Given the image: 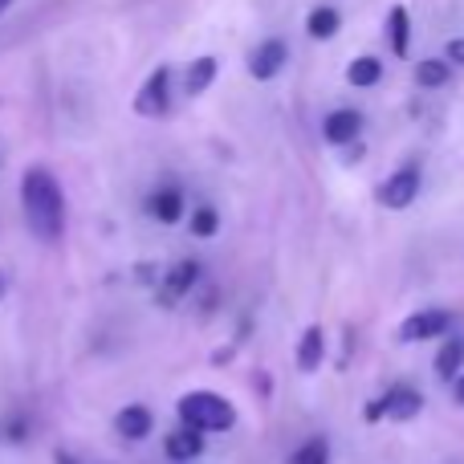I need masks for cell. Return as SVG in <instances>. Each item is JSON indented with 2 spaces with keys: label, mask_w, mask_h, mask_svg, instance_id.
Returning a JSON list of instances; mask_svg holds the SVG:
<instances>
[{
  "label": "cell",
  "mask_w": 464,
  "mask_h": 464,
  "mask_svg": "<svg viewBox=\"0 0 464 464\" xmlns=\"http://www.w3.org/2000/svg\"><path fill=\"white\" fill-rule=\"evenodd\" d=\"M171 106V70L168 65H160V70L151 73V78L139 86L135 94V114H143V119H163Z\"/></svg>",
  "instance_id": "3"
},
{
  "label": "cell",
  "mask_w": 464,
  "mask_h": 464,
  "mask_svg": "<svg viewBox=\"0 0 464 464\" xmlns=\"http://www.w3.org/2000/svg\"><path fill=\"white\" fill-rule=\"evenodd\" d=\"M449 330V314L444 310H420L411 318H403L400 326V343H428V338H440Z\"/></svg>",
  "instance_id": "6"
},
{
  "label": "cell",
  "mask_w": 464,
  "mask_h": 464,
  "mask_svg": "<svg viewBox=\"0 0 464 464\" xmlns=\"http://www.w3.org/2000/svg\"><path fill=\"white\" fill-rule=\"evenodd\" d=\"M375 196H379V204H383V208H392V212L408 208V204L420 196V168H400V171H392V176L379 184Z\"/></svg>",
  "instance_id": "4"
},
{
  "label": "cell",
  "mask_w": 464,
  "mask_h": 464,
  "mask_svg": "<svg viewBox=\"0 0 464 464\" xmlns=\"http://www.w3.org/2000/svg\"><path fill=\"white\" fill-rule=\"evenodd\" d=\"M338 29H343V16H338V8H330V5L310 8V16H305V33H310L314 41H330Z\"/></svg>",
  "instance_id": "14"
},
{
  "label": "cell",
  "mask_w": 464,
  "mask_h": 464,
  "mask_svg": "<svg viewBox=\"0 0 464 464\" xmlns=\"http://www.w3.org/2000/svg\"><path fill=\"white\" fill-rule=\"evenodd\" d=\"M322 359H326V334H322V326H310L302 334V343H297V371L314 375L322 367Z\"/></svg>",
  "instance_id": "12"
},
{
  "label": "cell",
  "mask_w": 464,
  "mask_h": 464,
  "mask_svg": "<svg viewBox=\"0 0 464 464\" xmlns=\"http://www.w3.org/2000/svg\"><path fill=\"white\" fill-rule=\"evenodd\" d=\"M8 5H13V0H0V13H5V8H8Z\"/></svg>",
  "instance_id": "26"
},
{
  "label": "cell",
  "mask_w": 464,
  "mask_h": 464,
  "mask_svg": "<svg viewBox=\"0 0 464 464\" xmlns=\"http://www.w3.org/2000/svg\"><path fill=\"white\" fill-rule=\"evenodd\" d=\"M362 420H367V424H379V420H383V395H379V400H371L367 408H362Z\"/></svg>",
  "instance_id": "23"
},
{
  "label": "cell",
  "mask_w": 464,
  "mask_h": 464,
  "mask_svg": "<svg viewBox=\"0 0 464 464\" xmlns=\"http://www.w3.org/2000/svg\"><path fill=\"white\" fill-rule=\"evenodd\" d=\"M155 416L143 408V403H127V408L114 416V432L122 436V440H143L147 432H151Z\"/></svg>",
  "instance_id": "11"
},
{
  "label": "cell",
  "mask_w": 464,
  "mask_h": 464,
  "mask_svg": "<svg viewBox=\"0 0 464 464\" xmlns=\"http://www.w3.org/2000/svg\"><path fill=\"white\" fill-rule=\"evenodd\" d=\"M188 228H192V237H200V240L217 237V232H220L217 208H196V212H192V220H188Z\"/></svg>",
  "instance_id": "20"
},
{
  "label": "cell",
  "mask_w": 464,
  "mask_h": 464,
  "mask_svg": "<svg viewBox=\"0 0 464 464\" xmlns=\"http://www.w3.org/2000/svg\"><path fill=\"white\" fill-rule=\"evenodd\" d=\"M217 73H220V62L217 57H196L192 65H188V73H184V90L188 94H204V90L217 82Z\"/></svg>",
  "instance_id": "15"
},
{
  "label": "cell",
  "mask_w": 464,
  "mask_h": 464,
  "mask_svg": "<svg viewBox=\"0 0 464 464\" xmlns=\"http://www.w3.org/2000/svg\"><path fill=\"white\" fill-rule=\"evenodd\" d=\"M449 73H452V65L444 62V57H424V62L416 65V82L424 90H440L444 82H449Z\"/></svg>",
  "instance_id": "19"
},
{
  "label": "cell",
  "mask_w": 464,
  "mask_h": 464,
  "mask_svg": "<svg viewBox=\"0 0 464 464\" xmlns=\"http://www.w3.org/2000/svg\"><path fill=\"white\" fill-rule=\"evenodd\" d=\"M21 204L24 220H29L37 240H62L65 232V196L57 188V179L45 168H29L21 179Z\"/></svg>",
  "instance_id": "1"
},
{
  "label": "cell",
  "mask_w": 464,
  "mask_h": 464,
  "mask_svg": "<svg viewBox=\"0 0 464 464\" xmlns=\"http://www.w3.org/2000/svg\"><path fill=\"white\" fill-rule=\"evenodd\" d=\"M163 452H168L171 460H196L204 452V432H196V428H176V432L163 440Z\"/></svg>",
  "instance_id": "13"
},
{
  "label": "cell",
  "mask_w": 464,
  "mask_h": 464,
  "mask_svg": "<svg viewBox=\"0 0 464 464\" xmlns=\"http://www.w3.org/2000/svg\"><path fill=\"white\" fill-rule=\"evenodd\" d=\"M444 62H449V65H464V37H452L449 45H444Z\"/></svg>",
  "instance_id": "22"
},
{
  "label": "cell",
  "mask_w": 464,
  "mask_h": 464,
  "mask_svg": "<svg viewBox=\"0 0 464 464\" xmlns=\"http://www.w3.org/2000/svg\"><path fill=\"white\" fill-rule=\"evenodd\" d=\"M387 29H392V53L395 57H408V45H411V16L403 5H395L387 13Z\"/></svg>",
  "instance_id": "17"
},
{
  "label": "cell",
  "mask_w": 464,
  "mask_h": 464,
  "mask_svg": "<svg viewBox=\"0 0 464 464\" xmlns=\"http://www.w3.org/2000/svg\"><path fill=\"white\" fill-rule=\"evenodd\" d=\"M289 57V45L281 37H265L261 45L253 49V57H248V73H253L256 82H269L281 73V65H285Z\"/></svg>",
  "instance_id": "5"
},
{
  "label": "cell",
  "mask_w": 464,
  "mask_h": 464,
  "mask_svg": "<svg viewBox=\"0 0 464 464\" xmlns=\"http://www.w3.org/2000/svg\"><path fill=\"white\" fill-rule=\"evenodd\" d=\"M420 408H424V400H420L416 387H392V392L383 395V420H416Z\"/></svg>",
  "instance_id": "9"
},
{
  "label": "cell",
  "mask_w": 464,
  "mask_h": 464,
  "mask_svg": "<svg viewBox=\"0 0 464 464\" xmlns=\"http://www.w3.org/2000/svg\"><path fill=\"white\" fill-rule=\"evenodd\" d=\"M196 277H200V261H179V265H171L168 277H163V294H160V302H163V305H171L176 297H184L188 289L196 285Z\"/></svg>",
  "instance_id": "10"
},
{
  "label": "cell",
  "mask_w": 464,
  "mask_h": 464,
  "mask_svg": "<svg viewBox=\"0 0 464 464\" xmlns=\"http://www.w3.org/2000/svg\"><path fill=\"white\" fill-rule=\"evenodd\" d=\"M294 464H330V444L322 436H314L294 452Z\"/></svg>",
  "instance_id": "21"
},
{
  "label": "cell",
  "mask_w": 464,
  "mask_h": 464,
  "mask_svg": "<svg viewBox=\"0 0 464 464\" xmlns=\"http://www.w3.org/2000/svg\"><path fill=\"white\" fill-rule=\"evenodd\" d=\"M147 212H151L160 225H179V220H184V192H179V188H160V192L147 196Z\"/></svg>",
  "instance_id": "8"
},
{
  "label": "cell",
  "mask_w": 464,
  "mask_h": 464,
  "mask_svg": "<svg viewBox=\"0 0 464 464\" xmlns=\"http://www.w3.org/2000/svg\"><path fill=\"white\" fill-rule=\"evenodd\" d=\"M432 367H436V375L440 379H457L464 371V338H444Z\"/></svg>",
  "instance_id": "16"
},
{
  "label": "cell",
  "mask_w": 464,
  "mask_h": 464,
  "mask_svg": "<svg viewBox=\"0 0 464 464\" xmlns=\"http://www.w3.org/2000/svg\"><path fill=\"white\" fill-rule=\"evenodd\" d=\"M0 297H5V277H0Z\"/></svg>",
  "instance_id": "27"
},
{
  "label": "cell",
  "mask_w": 464,
  "mask_h": 464,
  "mask_svg": "<svg viewBox=\"0 0 464 464\" xmlns=\"http://www.w3.org/2000/svg\"><path fill=\"white\" fill-rule=\"evenodd\" d=\"M359 130H362V114L351 111V106H343V111H330L326 122H322V135H326V143H334V147L354 143V139H359Z\"/></svg>",
  "instance_id": "7"
},
{
  "label": "cell",
  "mask_w": 464,
  "mask_h": 464,
  "mask_svg": "<svg viewBox=\"0 0 464 464\" xmlns=\"http://www.w3.org/2000/svg\"><path fill=\"white\" fill-rule=\"evenodd\" d=\"M179 420L196 432H228L237 424V411L220 392H188L179 400Z\"/></svg>",
  "instance_id": "2"
},
{
  "label": "cell",
  "mask_w": 464,
  "mask_h": 464,
  "mask_svg": "<svg viewBox=\"0 0 464 464\" xmlns=\"http://www.w3.org/2000/svg\"><path fill=\"white\" fill-rule=\"evenodd\" d=\"M379 78H383V62H379V57H371V53L354 57V62L346 65V82H351V86H359V90L375 86Z\"/></svg>",
  "instance_id": "18"
},
{
  "label": "cell",
  "mask_w": 464,
  "mask_h": 464,
  "mask_svg": "<svg viewBox=\"0 0 464 464\" xmlns=\"http://www.w3.org/2000/svg\"><path fill=\"white\" fill-rule=\"evenodd\" d=\"M53 464H78V460H73L70 452H53Z\"/></svg>",
  "instance_id": "25"
},
{
  "label": "cell",
  "mask_w": 464,
  "mask_h": 464,
  "mask_svg": "<svg viewBox=\"0 0 464 464\" xmlns=\"http://www.w3.org/2000/svg\"><path fill=\"white\" fill-rule=\"evenodd\" d=\"M452 400H457L460 408H464V371H460L457 379H452Z\"/></svg>",
  "instance_id": "24"
}]
</instances>
